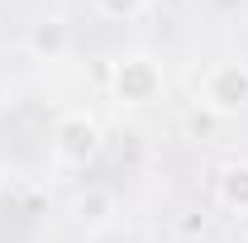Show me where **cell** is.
Masks as SVG:
<instances>
[{"label":"cell","mask_w":248,"mask_h":243,"mask_svg":"<svg viewBox=\"0 0 248 243\" xmlns=\"http://www.w3.org/2000/svg\"><path fill=\"white\" fill-rule=\"evenodd\" d=\"M205 100L215 110H239L248 100V67H219L205 81Z\"/></svg>","instance_id":"6da1fadb"},{"label":"cell","mask_w":248,"mask_h":243,"mask_svg":"<svg viewBox=\"0 0 248 243\" xmlns=\"http://www.w3.org/2000/svg\"><path fill=\"white\" fill-rule=\"evenodd\" d=\"M91 148H95V129L86 120L62 124V157H86Z\"/></svg>","instance_id":"7a4b0ae2"},{"label":"cell","mask_w":248,"mask_h":243,"mask_svg":"<svg viewBox=\"0 0 248 243\" xmlns=\"http://www.w3.org/2000/svg\"><path fill=\"white\" fill-rule=\"evenodd\" d=\"M100 5H105L110 15H134V10H139L143 0H100Z\"/></svg>","instance_id":"3957f363"}]
</instances>
